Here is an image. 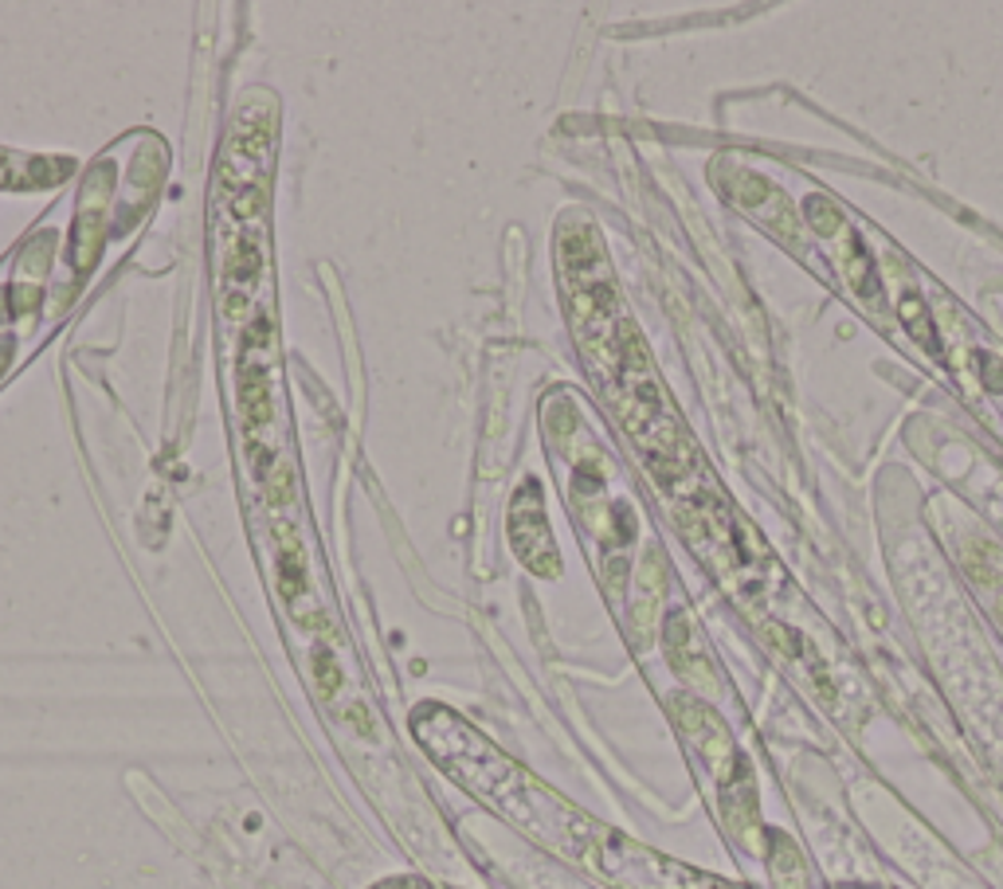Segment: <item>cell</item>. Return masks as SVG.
Here are the masks:
<instances>
[{"label": "cell", "instance_id": "obj_1", "mask_svg": "<svg viewBox=\"0 0 1003 889\" xmlns=\"http://www.w3.org/2000/svg\"><path fill=\"white\" fill-rule=\"evenodd\" d=\"M675 713H678V721H683L686 737H690L694 744H701L709 764H718L721 752L733 749L726 729L718 726V717L709 713V709L694 706V701H675ZM718 776H721V803H726V815L733 819V827H741V819H752V815H757V795H752L749 769H745L741 756H733L721 764Z\"/></svg>", "mask_w": 1003, "mask_h": 889}, {"label": "cell", "instance_id": "obj_2", "mask_svg": "<svg viewBox=\"0 0 1003 889\" xmlns=\"http://www.w3.org/2000/svg\"><path fill=\"white\" fill-rule=\"evenodd\" d=\"M78 169L75 157L60 154H28V149L0 146V189L9 192H44L63 184Z\"/></svg>", "mask_w": 1003, "mask_h": 889}, {"label": "cell", "instance_id": "obj_3", "mask_svg": "<svg viewBox=\"0 0 1003 889\" xmlns=\"http://www.w3.org/2000/svg\"><path fill=\"white\" fill-rule=\"evenodd\" d=\"M510 537H514V549L521 553V561H526L534 572H541V561H537V557H546L549 572L561 569V564H557L553 537H549V526H546V514H541V490H537V483H526V490H521L518 501H514Z\"/></svg>", "mask_w": 1003, "mask_h": 889}, {"label": "cell", "instance_id": "obj_4", "mask_svg": "<svg viewBox=\"0 0 1003 889\" xmlns=\"http://www.w3.org/2000/svg\"><path fill=\"white\" fill-rule=\"evenodd\" d=\"M769 843H772V878H777V889H807V874L804 862H800L796 843L784 838L780 830H772Z\"/></svg>", "mask_w": 1003, "mask_h": 889}, {"label": "cell", "instance_id": "obj_5", "mask_svg": "<svg viewBox=\"0 0 1003 889\" xmlns=\"http://www.w3.org/2000/svg\"><path fill=\"white\" fill-rule=\"evenodd\" d=\"M807 216H812V224H815V232L820 235H831L835 227H840V212L827 204V200H807Z\"/></svg>", "mask_w": 1003, "mask_h": 889}, {"label": "cell", "instance_id": "obj_6", "mask_svg": "<svg viewBox=\"0 0 1003 889\" xmlns=\"http://www.w3.org/2000/svg\"><path fill=\"white\" fill-rule=\"evenodd\" d=\"M714 889H741V886H729V881H714Z\"/></svg>", "mask_w": 1003, "mask_h": 889}, {"label": "cell", "instance_id": "obj_7", "mask_svg": "<svg viewBox=\"0 0 1003 889\" xmlns=\"http://www.w3.org/2000/svg\"><path fill=\"white\" fill-rule=\"evenodd\" d=\"M1000 620H1003V607H1000Z\"/></svg>", "mask_w": 1003, "mask_h": 889}]
</instances>
